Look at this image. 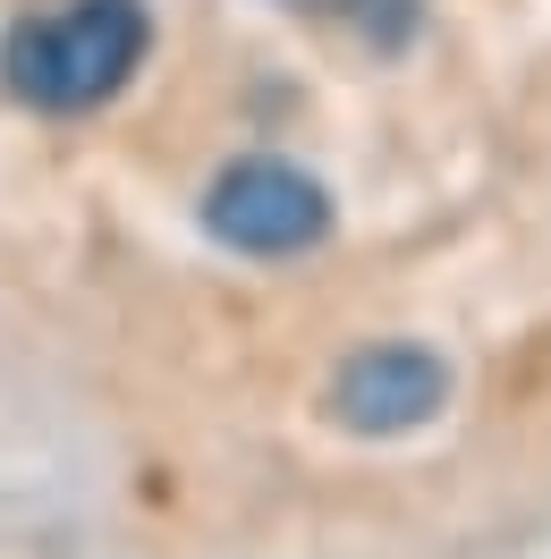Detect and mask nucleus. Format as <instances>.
<instances>
[{"mask_svg": "<svg viewBox=\"0 0 551 559\" xmlns=\"http://www.w3.org/2000/svg\"><path fill=\"white\" fill-rule=\"evenodd\" d=\"M204 229L230 254H255V263H289V254H314L331 238V195L323 178H306L297 162H272V153H246L204 187Z\"/></svg>", "mask_w": 551, "mask_h": 559, "instance_id": "2", "label": "nucleus"}, {"mask_svg": "<svg viewBox=\"0 0 551 559\" xmlns=\"http://www.w3.org/2000/svg\"><path fill=\"white\" fill-rule=\"evenodd\" d=\"M442 407H449V365L433 348H408V340L356 348L340 365V382H331V416H340L348 432H365V441L415 432V424H433Z\"/></svg>", "mask_w": 551, "mask_h": 559, "instance_id": "3", "label": "nucleus"}, {"mask_svg": "<svg viewBox=\"0 0 551 559\" xmlns=\"http://www.w3.org/2000/svg\"><path fill=\"white\" fill-rule=\"evenodd\" d=\"M144 43H153L144 0H69V9L26 17L9 35L0 76H9L17 103H35V110H94L137 76Z\"/></svg>", "mask_w": 551, "mask_h": 559, "instance_id": "1", "label": "nucleus"}]
</instances>
